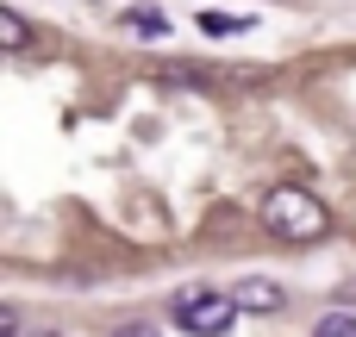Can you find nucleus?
<instances>
[{"label": "nucleus", "instance_id": "1", "mask_svg": "<svg viewBox=\"0 0 356 337\" xmlns=\"http://www.w3.org/2000/svg\"><path fill=\"white\" fill-rule=\"evenodd\" d=\"M263 231L282 238V244H313V238L332 231V213H325L307 188H275V194L263 200Z\"/></svg>", "mask_w": 356, "mask_h": 337}, {"label": "nucleus", "instance_id": "2", "mask_svg": "<svg viewBox=\"0 0 356 337\" xmlns=\"http://www.w3.org/2000/svg\"><path fill=\"white\" fill-rule=\"evenodd\" d=\"M244 306L232 300V294H181L175 300V331H188V337H225L232 331V319H238Z\"/></svg>", "mask_w": 356, "mask_h": 337}, {"label": "nucleus", "instance_id": "3", "mask_svg": "<svg viewBox=\"0 0 356 337\" xmlns=\"http://www.w3.org/2000/svg\"><path fill=\"white\" fill-rule=\"evenodd\" d=\"M232 300H238L244 313H282V300H288V294H282L269 275H244V281L232 288Z\"/></svg>", "mask_w": 356, "mask_h": 337}, {"label": "nucleus", "instance_id": "4", "mask_svg": "<svg viewBox=\"0 0 356 337\" xmlns=\"http://www.w3.org/2000/svg\"><path fill=\"white\" fill-rule=\"evenodd\" d=\"M125 31H138V38H163L169 19H163V6H125Z\"/></svg>", "mask_w": 356, "mask_h": 337}, {"label": "nucleus", "instance_id": "5", "mask_svg": "<svg viewBox=\"0 0 356 337\" xmlns=\"http://www.w3.org/2000/svg\"><path fill=\"white\" fill-rule=\"evenodd\" d=\"M0 44L19 56L25 44H31V25H25V13H13V6H0Z\"/></svg>", "mask_w": 356, "mask_h": 337}, {"label": "nucleus", "instance_id": "6", "mask_svg": "<svg viewBox=\"0 0 356 337\" xmlns=\"http://www.w3.org/2000/svg\"><path fill=\"white\" fill-rule=\"evenodd\" d=\"M200 25H207V31H219V38H232V31H250V19H238V13H200Z\"/></svg>", "mask_w": 356, "mask_h": 337}, {"label": "nucleus", "instance_id": "7", "mask_svg": "<svg viewBox=\"0 0 356 337\" xmlns=\"http://www.w3.org/2000/svg\"><path fill=\"white\" fill-rule=\"evenodd\" d=\"M313 337H356V313H325Z\"/></svg>", "mask_w": 356, "mask_h": 337}, {"label": "nucleus", "instance_id": "8", "mask_svg": "<svg viewBox=\"0 0 356 337\" xmlns=\"http://www.w3.org/2000/svg\"><path fill=\"white\" fill-rule=\"evenodd\" d=\"M113 337H163V331H156L150 319H131V325H119V331H113Z\"/></svg>", "mask_w": 356, "mask_h": 337}, {"label": "nucleus", "instance_id": "9", "mask_svg": "<svg viewBox=\"0 0 356 337\" xmlns=\"http://www.w3.org/2000/svg\"><path fill=\"white\" fill-rule=\"evenodd\" d=\"M0 337H19V313H13V306L0 313Z\"/></svg>", "mask_w": 356, "mask_h": 337}, {"label": "nucleus", "instance_id": "10", "mask_svg": "<svg viewBox=\"0 0 356 337\" xmlns=\"http://www.w3.org/2000/svg\"><path fill=\"white\" fill-rule=\"evenodd\" d=\"M25 337H63V331H25Z\"/></svg>", "mask_w": 356, "mask_h": 337}]
</instances>
